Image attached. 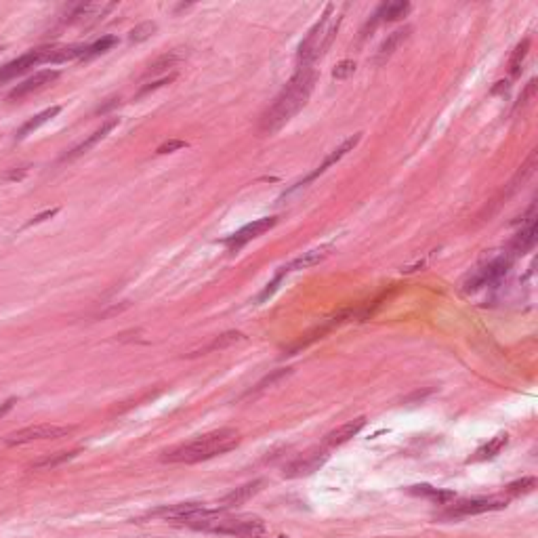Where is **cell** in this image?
I'll return each mask as SVG.
<instances>
[{
    "label": "cell",
    "instance_id": "cell-1",
    "mask_svg": "<svg viewBox=\"0 0 538 538\" xmlns=\"http://www.w3.org/2000/svg\"><path fill=\"white\" fill-rule=\"evenodd\" d=\"M316 85V70L314 66H299L291 82L284 87V91L276 97V101L269 106V110L261 116L259 133L261 135H274L278 133L286 122H291L293 116H297L303 106L307 103L312 91Z\"/></svg>",
    "mask_w": 538,
    "mask_h": 538
},
{
    "label": "cell",
    "instance_id": "cell-14",
    "mask_svg": "<svg viewBox=\"0 0 538 538\" xmlns=\"http://www.w3.org/2000/svg\"><path fill=\"white\" fill-rule=\"evenodd\" d=\"M364 425H366V419H364V416H358V419H354V421H349V423H345V425L333 429V431L324 437V446L335 448V446H341V444L349 442L354 435H358V433L364 429Z\"/></svg>",
    "mask_w": 538,
    "mask_h": 538
},
{
    "label": "cell",
    "instance_id": "cell-34",
    "mask_svg": "<svg viewBox=\"0 0 538 538\" xmlns=\"http://www.w3.org/2000/svg\"><path fill=\"white\" fill-rule=\"evenodd\" d=\"M187 143L185 141H181V139H170V141H166V143H162L158 150H156V154H170V152H175V150H181V147H185Z\"/></svg>",
    "mask_w": 538,
    "mask_h": 538
},
{
    "label": "cell",
    "instance_id": "cell-25",
    "mask_svg": "<svg viewBox=\"0 0 538 538\" xmlns=\"http://www.w3.org/2000/svg\"><path fill=\"white\" fill-rule=\"evenodd\" d=\"M114 45H118V38H116V36H103V38L95 41L93 45L85 47V53H82L80 61H89V59H93V57H97V55L110 51Z\"/></svg>",
    "mask_w": 538,
    "mask_h": 538
},
{
    "label": "cell",
    "instance_id": "cell-29",
    "mask_svg": "<svg viewBox=\"0 0 538 538\" xmlns=\"http://www.w3.org/2000/svg\"><path fill=\"white\" fill-rule=\"evenodd\" d=\"M156 30H158V26H156L154 22H143V24H139L137 28L131 30L129 41H131V43H143V41L152 38Z\"/></svg>",
    "mask_w": 538,
    "mask_h": 538
},
{
    "label": "cell",
    "instance_id": "cell-35",
    "mask_svg": "<svg viewBox=\"0 0 538 538\" xmlns=\"http://www.w3.org/2000/svg\"><path fill=\"white\" fill-rule=\"evenodd\" d=\"M173 80H175V74H168V76H162L160 80H156V82H152V85H145V87L139 91V97L145 95V93H150V91H154V89H158V87H162V85H168V82H173Z\"/></svg>",
    "mask_w": 538,
    "mask_h": 538
},
{
    "label": "cell",
    "instance_id": "cell-22",
    "mask_svg": "<svg viewBox=\"0 0 538 538\" xmlns=\"http://www.w3.org/2000/svg\"><path fill=\"white\" fill-rule=\"evenodd\" d=\"M410 3H387L377 11L375 22H398L410 13Z\"/></svg>",
    "mask_w": 538,
    "mask_h": 538
},
{
    "label": "cell",
    "instance_id": "cell-8",
    "mask_svg": "<svg viewBox=\"0 0 538 538\" xmlns=\"http://www.w3.org/2000/svg\"><path fill=\"white\" fill-rule=\"evenodd\" d=\"M509 265H511V259H504V256H498V259L490 261L486 267H481L479 272H475L469 278V282L465 284V291H477L481 286H488V284L500 280L509 272Z\"/></svg>",
    "mask_w": 538,
    "mask_h": 538
},
{
    "label": "cell",
    "instance_id": "cell-20",
    "mask_svg": "<svg viewBox=\"0 0 538 538\" xmlns=\"http://www.w3.org/2000/svg\"><path fill=\"white\" fill-rule=\"evenodd\" d=\"M61 112V106H53V108H49V110H45V112H41V114H36V116H32L30 120H26L24 124H22V129L17 131V141H22V139H26L28 135H32L34 131H38L43 124H47L51 118H55L57 114Z\"/></svg>",
    "mask_w": 538,
    "mask_h": 538
},
{
    "label": "cell",
    "instance_id": "cell-27",
    "mask_svg": "<svg viewBox=\"0 0 538 538\" xmlns=\"http://www.w3.org/2000/svg\"><path fill=\"white\" fill-rule=\"evenodd\" d=\"M528 51H530V38H523V41L515 47V51H513V55H511V61H509V72H511V76H517V74H519L521 64H523Z\"/></svg>",
    "mask_w": 538,
    "mask_h": 538
},
{
    "label": "cell",
    "instance_id": "cell-12",
    "mask_svg": "<svg viewBox=\"0 0 538 538\" xmlns=\"http://www.w3.org/2000/svg\"><path fill=\"white\" fill-rule=\"evenodd\" d=\"M335 244H322V246H316V248H310L307 252H303L301 256H297L293 263H289L286 267H282V274H291V272H299V269H307V267H314L318 263H322L330 252H333Z\"/></svg>",
    "mask_w": 538,
    "mask_h": 538
},
{
    "label": "cell",
    "instance_id": "cell-21",
    "mask_svg": "<svg viewBox=\"0 0 538 538\" xmlns=\"http://www.w3.org/2000/svg\"><path fill=\"white\" fill-rule=\"evenodd\" d=\"M536 223H525V227L513 238L511 242V248H513V254H525L534 244H536Z\"/></svg>",
    "mask_w": 538,
    "mask_h": 538
},
{
    "label": "cell",
    "instance_id": "cell-39",
    "mask_svg": "<svg viewBox=\"0 0 538 538\" xmlns=\"http://www.w3.org/2000/svg\"><path fill=\"white\" fill-rule=\"evenodd\" d=\"M0 49H3V45H0Z\"/></svg>",
    "mask_w": 538,
    "mask_h": 538
},
{
    "label": "cell",
    "instance_id": "cell-17",
    "mask_svg": "<svg viewBox=\"0 0 538 538\" xmlns=\"http://www.w3.org/2000/svg\"><path fill=\"white\" fill-rule=\"evenodd\" d=\"M326 460V454L324 452H314V454H307L299 460H295L293 465H289V469L284 471V477H303V475H310L314 471H318Z\"/></svg>",
    "mask_w": 538,
    "mask_h": 538
},
{
    "label": "cell",
    "instance_id": "cell-19",
    "mask_svg": "<svg viewBox=\"0 0 538 538\" xmlns=\"http://www.w3.org/2000/svg\"><path fill=\"white\" fill-rule=\"evenodd\" d=\"M242 339H244V337H242V333H235V330L223 333V335L215 337V339H212L210 343H206L204 347H200V349H196V351L187 354V358H198V356H206V354H210V351H223V349L231 347L233 343H238V341H242Z\"/></svg>",
    "mask_w": 538,
    "mask_h": 538
},
{
    "label": "cell",
    "instance_id": "cell-32",
    "mask_svg": "<svg viewBox=\"0 0 538 538\" xmlns=\"http://www.w3.org/2000/svg\"><path fill=\"white\" fill-rule=\"evenodd\" d=\"M354 72H356V64L349 61V59H345V61H341L339 66H335L333 78H337V80H347Z\"/></svg>",
    "mask_w": 538,
    "mask_h": 538
},
{
    "label": "cell",
    "instance_id": "cell-33",
    "mask_svg": "<svg viewBox=\"0 0 538 538\" xmlns=\"http://www.w3.org/2000/svg\"><path fill=\"white\" fill-rule=\"evenodd\" d=\"M534 91H536V80L532 78L528 85H525V89H523V93L519 95V101H517V106H515V110H519V108H523V106H528L530 103V99L534 97Z\"/></svg>",
    "mask_w": 538,
    "mask_h": 538
},
{
    "label": "cell",
    "instance_id": "cell-5",
    "mask_svg": "<svg viewBox=\"0 0 538 538\" xmlns=\"http://www.w3.org/2000/svg\"><path fill=\"white\" fill-rule=\"evenodd\" d=\"M509 498L500 496H490V498H471V500H460L452 507H448L444 513H439L442 519H458V517H469V515H481L490 511L504 509Z\"/></svg>",
    "mask_w": 538,
    "mask_h": 538
},
{
    "label": "cell",
    "instance_id": "cell-37",
    "mask_svg": "<svg viewBox=\"0 0 538 538\" xmlns=\"http://www.w3.org/2000/svg\"><path fill=\"white\" fill-rule=\"evenodd\" d=\"M15 402H17V400H15V398H11V400H7L3 406H0V416H5V414H7V412H9V410L15 406Z\"/></svg>",
    "mask_w": 538,
    "mask_h": 538
},
{
    "label": "cell",
    "instance_id": "cell-28",
    "mask_svg": "<svg viewBox=\"0 0 538 538\" xmlns=\"http://www.w3.org/2000/svg\"><path fill=\"white\" fill-rule=\"evenodd\" d=\"M76 454H78V450H74V452H57V454L45 456V458H41L38 463H34V469H55V467H59V465L72 460Z\"/></svg>",
    "mask_w": 538,
    "mask_h": 538
},
{
    "label": "cell",
    "instance_id": "cell-24",
    "mask_svg": "<svg viewBox=\"0 0 538 538\" xmlns=\"http://www.w3.org/2000/svg\"><path fill=\"white\" fill-rule=\"evenodd\" d=\"M179 61H181V53H175V51H170V53L162 55L160 59H156L154 64H150V66H147V70H145V74H143V78H152V76H158L160 72L175 68Z\"/></svg>",
    "mask_w": 538,
    "mask_h": 538
},
{
    "label": "cell",
    "instance_id": "cell-3",
    "mask_svg": "<svg viewBox=\"0 0 538 538\" xmlns=\"http://www.w3.org/2000/svg\"><path fill=\"white\" fill-rule=\"evenodd\" d=\"M194 530H206V532H215V534H227V536H238V538H272V532H269L263 523V519L254 517V515H223L221 509H215L212 515H208L206 519L198 521L191 525Z\"/></svg>",
    "mask_w": 538,
    "mask_h": 538
},
{
    "label": "cell",
    "instance_id": "cell-13",
    "mask_svg": "<svg viewBox=\"0 0 538 538\" xmlns=\"http://www.w3.org/2000/svg\"><path fill=\"white\" fill-rule=\"evenodd\" d=\"M118 122H120L118 118H110V120H106V122H103V124H101V126H99V129H97L93 135H91V137H87L82 143H78L74 150H70V152H68V154H66L61 160H76L78 156L87 154L91 147H95L99 141H103V139H106V137H108V135H110V133L116 129V126H118Z\"/></svg>",
    "mask_w": 538,
    "mask_h": 538
},
{
    "label": "cell",
    "instance_id": "cell-16",
    "mask_svg": "<svg viewBox=\"0 0 538 538\" xmlns=\"http://www.w3.org/2000/svg\"><path fill=\"white\" fill-rule=\"evenodd\" d=\"M360 141H362V133H356L354 137L345 139V141H343V143H341L337 150H333V152H330V154L324 158V162H322V164H320V166H318V168H316V170H314V173L307 177V179H305V183H307V181H312V179H316V177H318V175H322L324 170H328V166L337 164L341 158H345V156H347V154H349V152H351V150H354L358 143H360Z\"/></svg>",
    "mask_w": 538,
    "mask_h": 538
},
{
    "label": "cell",
    "instance_id": "cell-9",
    "mask_svg": "<svg viewBox=\"0 0 538 538\" xmlns=\"http://www.w3.org/2000/svg\"><path fill=\"white\" fill-rule=\"evenodd\" d=\"M274 225H276V217H263V219H256V221H252V223L244 225V227H242L240 231H235L233 235H229V238L225 240V244L238 250V248H240V246H244L246 242H250V240H254V238L263 235L265 231H269Z\"/></svg>",
    "mask_w": 538,
    "mask_h": 538
},
{
    "label": "cell",
    "instance_id": "cell-6",
    "mask_svg": "<svg viewBox=\"0 0 538 538\" xmlns=\"http://www.w3.org/2000/svg\"><path fill=\"white\" fill-rule=\"evenodd\" d=\"M72 429L70 427H59V425H30L24 429H17L5 437L9 446H24L32 442H43V439H59L68 435Z\"/></svg>",
    "mask_w": 538,
    "mask_h": 538
},
{
    "label": "cell",
    "instance_id": "cell-15",
    "mask_svg": "<svg viewBox=\"0 0 538 538\" xmlns=\"http://www.w3.org/2000/svg\"><path fill=\"white\" fill-rule=\"evenodd\" d=\"M261 486H263V479H254V481H248V484H244V486L231 490L229 494H225V496L219 500V507H217V509L225 511V509H231V507H238V504L250 500V498L261 490Z\"/></svg>",
    "mask_w": 538,
    "mask_h": 538
},
{
    "label": "cell",
    "instance_id": "cell-4",
    "mask_svg": "<svg viewBox=\"0 0 538 538\" xmlns=\"http://www.w3.org/2000/svg\"><path fill=\"white\" fill-rule=\"evenodd\" d=\"M333 11L335 7L328 5L324 15L320 17V22L307 32L305 41L299 47V66H314L316 59H320L326 49L330 47L337 30H339V20L333 22Z\"/></svg>",
    "mask_w": 538,
    "mask_h": 538
},
{
    "label": "cell",
    "instance_id": "cell-26",
    "mask_svg": "<svg viewBox=\"0 0 538 538\" xmlns=\"http://www.w3.org/2000/svg\"><path fill=\"white\" fill-rule=\"evenodd\" d=\"M410 494L433 498V500L439 502V504H446L450 498H454L452 492H448V490H437V488H431V486H414V488H410Z\"/></svg>",
    "mask_w": 538,
    "mask_h": 538
},
{
    "label": "cell",
    "instance_id": "cell-36",
    "mask_svg": "<svg viewBox=\"0 0 538 538\" xmlns=\"http://www.w3.org/2000/svg\"><path fill=\"white\" fill-rule=\"evenodd\" d=\"M59 212V208H51V210H45V212H41V215H36L30 223H28V227L30 225H36V223H43V221H47V219H51V217H55Z\"/></svg>",
    "mask_w": 538,
    "mask_h": 538
},
{
    "label": "cell",
    "instance_id": "cell-2",
    "mask_svg": "<svg viewBox=\"0 0 538 538\" xmlns=\"http://www.w3.org/2000/svg\"><path fill=\"white\" fill-rule=\"evenodd\" d=\"M240 444V433L235 429H219L206 435H200L187 444L175 446L162 454V463H179V465H196L202 460H210L233 450Z\"/></svg>",
    "mask_w": 538,
    "mask_h": 538
},
{
    "label": "cell",
    "instance_id": "cell-38",
    "mask_svg": "<svg viewBox=\"0 0 538 538\" xmlns=\"http://www.w3.org/2000/svg\"><path fill=\"white\" fill-rule=\"evenodd\" d=\"M26 173H28V168H22L20 173H17V170H13V173H7V175H5V179H7V181H9V179H22Z\"/></svg>",
    "mask_w": 538,
    "mask_h": 538
},
{
    "label": "cell",
    "instance_id": "cell-18",
    "mask_svg": "<svg viewBox=\"0 0 538 538\" xmlns=\"http://www.w3.org/2000/svg\"><path fill=\"white\" fill-rule=\"evenodd\" d=\"M408 36H410V28H408V26H406V28H400V30H395V32H391V34L381 43L375 61H377V64H385V61L408 41Z\"/></svg>",
    "mask_w": 538,
    "mask_h": 538
},
{
    "label": "cell",
    "instance_id": "cell-7",
    "mask_svg": "<svg viewBox=\"0 0 538 538\" xmlns=\"http://www.w3.org/2000/svg\"><path fill=\"white\" fill-rule=\"evenodd\" d=\"M51 51L53 47H45V49H34L9 64H5L3 68H0V82H7V80H13L22 74H26L30 68L34 66H41V64H51Z\"/></svg>",
    "mask_w": 538,
    "mask_h": 538
},
{
    "label": "cell",
    "instance_id": "cell-11",
    "mask_svg": "<svg viewBox=\"0 0 538 538\" xmlns=\"http://www.w3.org/2000/svg\"><path fill=\"white\" fill-rule=\"evenodd\" d=\"M112 9H114V3H110V5L80 3V5L70 7V11H68V22H70V24H85V26H89V24L99 22V20H101L108 11H112Z\"/></svg>",
    "mask_w": 538,
    "mask_h": 538
},
{
    "label": "cell",
    "instance_id": "cell-30",
    "mask_svg": "<svg viewBox=\"0 0 538 538\" xmlns=\"http://www.w3.org/2000/svg\"><path fill=\"white\" fill-rule=\"evenodd\" d=\"M534 486H536V479H534V477H523V479H519V481H513V484L507 488V492H509V496L525 494V492H530Z\"/></svg>",
    "mask_w": 538,
    "mask_h": 538
},
{
    "label": "cell",
    "instance_id": "cell-10",
    "mask_svg": "<svg viewBox=\"0 0 538 538\" xmlns=\"http://www.w3.org/2000/svg\"><path fill=\"white\" fill-rule=\"evenodd\" d=\"M59 78V72L57 70H43V72H36L32 78L24 80L22 85H17L11 93H9V99H24L32 93H38L43 89H47L49 85H53L55 80Z\"/></svg>",
    "mask_w": 538,
    "mask_h": 538
},
{
    "label": "cell",
    "instance_id": "cell-31",
    "mask_svg": "<svg viewBox=\"0 0 538 538\" xmlns=\"http://www.w3.org/2000/svg\"><path fill=\"white\" fill-rule=\"evenodd\" d=\"M289 375H291V368H280V370H276V372H272V375H267L263 381H259L252 391H261V389H265V387H272L276 381H280L282 377H289Z\"/></svg>",
    "mask_w": 538,
    "mask_h": 538
},
{
    "label": "cell",
    "instance_id": "cell-23",
    "mask_svg": "<svg viewBox=\"0 0 538 538\" xmlns=\"http://www.w3.org/2000/svg\"><path fill=\"white\" fill-rule=\"evenodd\" d=\"M507 444H509V435H507V433H498V435H494L486 446H481V448L475 452V456H473L471 460H486V458H494L496 454H500V450H502Z\"/></svg>",
    "mask_w": 538,
    "mask_h": 538
}]
</instances>
